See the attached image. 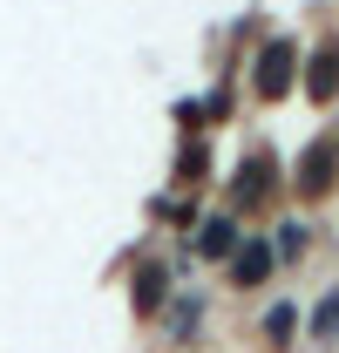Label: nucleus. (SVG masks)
<instances>
[{
    "instance_id": "8",
    "label": "nucleus",
    "mask_w": 339,
    "mask_h": 353,
    "mask_svg": "<svg viewBox=\"0 0 339 353\" xmlns=\"http://www.w3.org/2000/svg\"><path fill=\"white\" fill-rule=\"evenodd\" d=\"M312 333L326 340V333H339V292H326V306L312 312Z\"/></svg>"
},
{
    "instance_id": "2",
    "label": "nucleus",
    "mask_w": 339,
    "mask_h": 353,
    "mask_svg": "<svg viewBox=\"0 0 339 353\" xmlns=\"http://www.w3.org/2000/svg\"><path fill=\"white\" fill-rule=\"evenodd\" d=\"M333 176H339V150L333 143H312V150H305V157H298V197H326V190H333Z\"/></svg>"
},
{
    "instance_id": "7",
    "label": "nucleus",
    "mask_w": 339,
    "mask_h": 353,
    "mask_svg": "<svg viewBox=\"0 0 339 353\" xmlns=\"http://www.w3.org/2000/svg\"><path fill=\"white\" fill-rule=\"evenodd\" d=\"M197 245H204L211 259H231V224H224V218H211L204 231H197Z\"/></svg>"
},
{
    "instance_id": "6",
    "label": "nucleus",
    "mask_w": 339,
    "mask_h": 353,
    "mask_svg": "<svg viewBox=\"0 0 339 353\" xmlns=\"http://www.w3.org/2000/svg\"><path fill=\"white\" fill-rule=\"evenodd\" d=\"M265 272H271V245H245V252H231V285H265Z\"/></svg>"
},
{
    "instance_id": "1",
    "label": "nucleus",
    "mask_w": 339,
    "mask_h": 353,
    "mask_svg": "<svg viewBox=\"0 0 339 353\" xmlns=\"http://www.w3.org/2000/svg\"><path fill=\"white\" fill-rule=\"evenodd\" d=\"M292 82H298V41H265V54L251 68V88L265 102H278V95H292Z\"/></svg>"
},
{
    "instance_id": "5",
    "label": "nucleus",
    "mask_w": 339,
    "mask_h": 353,
    "mask_svg": "<svg viewBox=\"0 0 339 353\" xmlns=\"http://www.w3.org/2000/svg\"><path fill=\"white\" fill-rule=\"evenodd\" d=\"M305 95H312V102H333V95H339V48H319V54H312Z\"/></svg>"
},
{
    "instance_id": "4",
    "label": "nucleus",
    "mask_w": 339,
    "mask_h": 353,
    "mask_svg": "<svg viewBox=\"0 0 339 353\" xmlns=\"http://www.w3.org/2000/svg\"><path fill=\"white\" fill-rule=\"evenodd\" d=\"M129 299H136V312H143V319H156V312H163V299H170V272H163V259H143V265H136Z\"/></svg>"
},
{
    "instance_id": "3",
    "label": "nucleus",
    "mask_w": 339,
    "mask_h": 353,
    "mask_svg": "<svg viewBox=\"0 0 339 353\" xmlns=\"http://www.w3.org/2000/svg\"><path fill=\"white\" fill-rule=\"evenodd\" d=\"M265 190H271V157L251 150V157L238 163V176H231V204H238V211H258V204H265Z\"/></svg>"
}]
</instances>
